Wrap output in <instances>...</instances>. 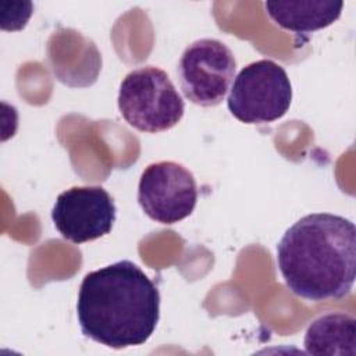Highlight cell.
<instances>
[{
  "instance_id": "obj_1",
  "label": "cell",
  "mask_w": 356,
  "mask_h": 356,
  "mask_svg": "<svg viewBox=\"0 0 356 356\" xmlns=\"http://www.w3.org/2000/svg\"><path fill=\"white\" fill-rule=\"evenodd\" d=\"M277 264L298 298L324 302L348 296L356 277L355 224L331 213L302 217L277 245Z\"/></svg>"
},
{
  "instance_id": "obj_6",
  "label": "cell",
  "mask_w": 356,
  "mask_h": 356,
  "mask_svg": "<svg viewBox=\"0 0 356 356\" xmlns=\"http://www.w3.org/2000/svg\"><path fill=\"white\" fill-rule=\"evenodd\" d=\"M138 202L149 218L160 224H175L195 210L197 202L195 177L175 161L149 164L139 179Z\"/></svg>"
},
{
  "instance_id": "obj_4",
  "label": "cell",
  "mask_w": 356,
  "mask_h": 356,
  "mask_svg": "<svg viewBox=\"0 0 356 356\" xmlns=\"http://www.w3.org/2000/svg\"><path fill=\"white\" fill-rule=\"evenodd\" d=\"M292 85L286 71L273 60H257L243 67L229 89L227 106L245 124L273 122L286 114Z\"/></svg>"
},
{
  "instance_id": "obj_7",
  "label": "cell",
  "mask_w": 356,
  "mask_h": 356,
  "mask_svg": "<svg viewBox=\"0 0 356 356\" xmlns=\"http://www.w3.org/2000/svg\"><path fill=\"white\" fill-rule=\"evenodd\" d=\"M117 216L111 195L102 186H72L61 192L51 210V220L61 236L83 243L107 235Z\"/></svg>"
},
{
  "instance_id": "obj_9",
  "label": "cell",
  "mask_w": 356,
  "mask_h": 356,
  "mask_svg": "<svg viewBox=\"0 0 356 356\" xmlns=\"http://www.w3.org/2000/svg\"><path fill=\"white\" fill-rule=\"evenodd\" d=\"M356 321L343 313H330L316 318L305 335L309 355H349L356 352Z\"/></svg>"
},
{
  "instance_id": "obj_8",
  "label": "cell",
  "mask_w": 356,
  "mask_h": 356,
  "mask_svg": "<svg viewBox=\"0 0 356 356\" xmlns=\"http://www.w3.org/2000/svg\"><path fill=\"white\" fill-rule=\"evenodd\" d=\"M268 17L281 28L295 33H309L334 24L342 13L343 3L334 0H286L266 1Z\"/></svg>"
},
{
  "instance_id": "obj_3",
  "label": "cell",
  "mask_w": 356,
  "mask_h": 356,
  "mask_svg": "<svg viewBox=\"0 0 356 356\" xmlns=\"http://www.w3.org/2000/svg\"><path fill=\"white\" fill-rule=\"evenodd\" d=\"M117 103L120 114L131 127L150 134L171 129L185 111V103L168 74L153 65L125 75Z\"/></svg>"
},
{
  "instance_id": "obj_5",
  "label": "cell",
  "mask_w": 356,
  "mask_h": 356,
  "mask_svg": "<svg viewBox=\"0 0 356 356\" xmlns=\"http://www.w3.org/2000/svg\"><path fill=\"white\" fill-rule=\"evenodd\" d=\"M188 100L202 107L218 106L236 72L232 51L217 39H199L182 53L177 68Z\"/></svg>"
},
{
  "instance_id": "obj_2",
  "label": "cell",
  "mask_w": 356,
  "mask_h": 356,
  "mask_svg": "<svg viewBox=\"0 0 356 356\" xmlns=\"http://www.w3.org/2000/svg\"><path fill=\"white\" fill-rule=\"evenodd\" d=\"M76 316L85 337L113 349L145 343L160 317V292L129 260L88 273L79 286Z\"/></svg>"
}]
</instances>
